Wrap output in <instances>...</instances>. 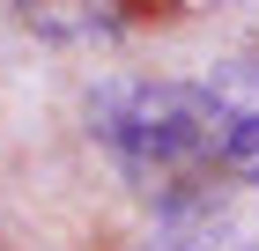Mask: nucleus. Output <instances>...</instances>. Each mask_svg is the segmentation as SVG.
<instances>
[{
	"label": "nucleus",
	"mask_w": 259,
	"mask_h": 251,
	"mask_svg": "<svg viewBox=\"0 0 259 251\" xmlns=\"http://www.w3.org/2000/svg\"><path fill=\"white\" fill-rule=\"evenodd\" d=\"M89 140H97L126 177H141L163 199L207 192L222 170V104L207 81H97L89 89Z\"/></svg>",
	"instance_id": "nucleus-1"
},
{
	"label": "nucleus",
	"mask_w": 259,
	"mask_h": 251,
	"mask_svg": "<svg viewBox=\"0 0 259 251\" xmlns=\"http://www.w3.org/2000/svg\"><path fill=\"white\" fill-rule=\"evenodd\" d=\"M134 251H252V236L215 192H178L156 207V222Z\"/></svg>",
	"instance_id": "nucleus-2"
},
{
	"label": "nucleus",
	"mask_w": 259,
	"mask_h": 251,
	"mask_svg": "<svg viewBox=\"0 0 259 251\" xmlns=\"http://www.w3.org/2000/svg\"><path fill=\"white\" fill-rule=\"evenodd\" d=\"M222 104V170L230 177H259V59H230L207 74Z\"/></svg>",
	"instance_id": "nucleus-3"
},
{
	"label": "nucleus",
	"mask_w": 259,
	"mask_h": 251,
	"mask_svg": "<svg viewBox=\"0 0 259 251\" xmlns=\"http://www.w3.org/2000/svg\"><path fill=\"white\" fill-rule=\"evenodd\" d=\"M8 8L45 44H111L126 30V0H8Z\"/></svg>",
	"instance_id": "nucleus-4"
},
{
	"label": "nucleus",
	"mask_w": 259,
	"mask_h": 251,
	"mask_svg": "<svg viewBox=\"0 0 259 251\" xmlns=\"http://www.w3.org/2000/svg\"><path fill=\"white\" fill-rule=\"evenodd\" d=\"M193 8H230V0H193Z\"/></svg>",
	"instance_id": "nucleus-5"
}]
</instances>
